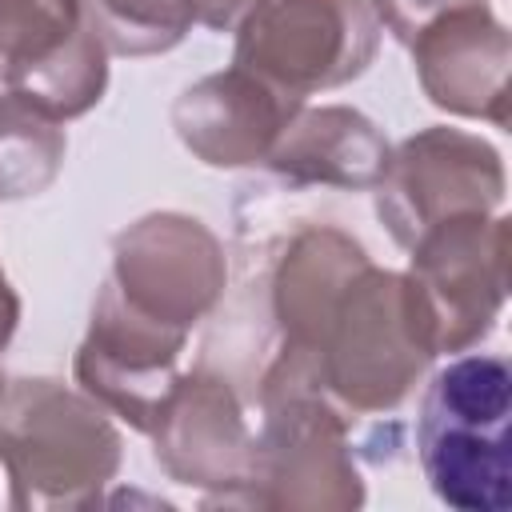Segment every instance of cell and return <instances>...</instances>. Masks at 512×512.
<instances>
[{"label":"cell","mask_w":512,"mask_h":512,"mask_svg":"<svg viewBox=\"0 0 512 512\" xmlns=\"http://www.w3.org/2000/svg\"><path fill=\"white\" fill-rule=\"evenodd\" d=\"M16 320H20V300L12 292V284L4 280V268H0V352L8 348L12 332H16Z\"/></svg>","instance_id":"e0dca14e"},{"label":"cell","mask_w":512,"mask_h":512,"mask_svg":"<svg viewBox=\"0 0 512 512\" xmlns=\"http://www.w3.org/2000/svg\"><path fill=\"white\" fill-rule=\"evenodd\" d=\"M264 428L240 504L268 508H356L364 500L348 444V412L312 388L260 396Z\"/></svg>","instance_id":"8992f818"},{"label":"cell","mask_w":512,"mask_h":512,"mask_svg":"<svg viewBox=\"0 0 512 512\" xmlns=\"http://www.w3.org/2000/svg\"><path fill=\"white\" fill-rule=\"evenodd\" d=\"M0 388H4V376H0Z\"/></svg>","instance_id":"ac0fdd59"},{"label":"cell","mask_w":512,"mask_h":512,"mask_svg":"<svg viewBox=\"0 0 512 512\" xmlns=\"http://www.w3.org/2000/svg\"><path fill=\"white\" fill-rule=\"evenodd\" d=\"M92 32L116 56L176 48L196 24V0H80Z\"/></svg>","instance_id":"9a60e30c"},{"label":"cell","mask_w":512,"mask_h":512,"mask_svg":"<svg viewBox=\"0 0 512 512\" xmlns=\"http://www.w3.org/2000/svg\"><path fill=\"white\" fill-rule=\"evenodd\" d=\"M376 48L368 0H260L236 28V68L292 100L356 80Z\"/></svg>","instance_id":"277c9868"},{"label":"cell","mask_w":512,"mask_h":512,"mask_svg":"<svg viewBox=\"0 0 512 512\" xmlns=\"http://www.w3.org/2000/svg\"><path fill=\"white\" fill-rule=\"evenodd\" d=\"M148 436L156 440L160 468L176 484L216 488V500L224 504L244 500L256 436L248 432L240 400L224 376H176L152 416Z\"/></svg>","instance_id":"30bf717a"},{"label":"cell","mask_w":512,"mask_h":512,"mask_svg":"<svg viewBox=\"0 0 512 512\" xmlns=\"http://www.w3.org/2000/svg\"><path fill=\"white\" fill-rule=\"evenodd\" d=\"M504 204L500 152L460 128H424L408 136L376 184V212L392 240L408 248L424 228L460 212H496Z\"/></svg>","instance_id":"9c48e42d"},{"label":"cell","mask_w":512,"mask_h":512,"mask_svg":"<svg viewBox=\"0 0 512 512\" xmlns=\"http://www.w3.org/2000/svg\"><path fill=\"white\" fill-rule=\"evenodd\" d=\"M0 460L16 508L92 504L120 468V432L88 392L48 376L4 380Z\"/></svg>","instance_id":"3957f363"},{"label":"cell","mask_w":512,"mask_h":512,"mask_svg":"<svg viewBox=\"0 0 512 512\" xmlns=\"http://www.w3.org/2000/svg\"><path fill=\"white\" fill-rule=\"evenodd\" d=\"M464 4H488V0H372V12L400 44H412V36L424 24H432L436 16L464 8Z\"/></svg>","instance_id":"2e32d148"},{"label":"cell","mask_w":512,"mask_h":512,"mask_svg":"<svg viewBox=\"0 0 512 512\" xmlns=\"http://www.w3.org/2000/svg\"><path fill=\"white\" fill-rule=\"evenodd\" d=\"M0 88L56 120L84 116L108 88V48L80 0H0Z\"/></svg>","instance_id":"ba28073f"},{"label":"cell","mask_w":512,"mask_h":512,"mask_svg":"<svg viewBox=\"0 0 512 512\" xmlns=\"http://www.w3.org/2000/svg\"><path fill=\"white\" fill-rule=\"evenodd\" d=\"M304 108L244 68L196 80L172 104V124L184 148L212 168L264 164L280 128Z\"/></svg>","instance_id":"7c38bea8"},{"label":"cell","mask_w":512,"mask_h":512,"mask_svg":"<svg viewBox=\"0 0 512 512\" xmlns=\"http://www.w3.org/2000/svg\"><path fill=\"white\" fill-rule=\"evenodd\" d=\"M224 280V248L196 216L152 212L116 236L104 288L132 316L188 336V328L216 308Z\"/></svg>","instance_id":"52a82bcc"},{"label":"cell","mask_w":512,"mask_h":512,"mask_svg":"<svg viewBox=\"0 0 512 512\" xmlns=\"http://www.w3.org/2000/svg\"><path fill=\"white\" fill-rule=\"evenodd\" d=\"M384 132L356 108H300L276 136L264 164L292 184H332V188H376L388 168Z\"/></svg>","instance_id":"4fadbf2b"},{"label":"cell","mask_w":512,"mask_h":512,"mask_svg":"<svg viewBox=\"0 0 512 512\" xmlns=\"http://www.w3.org/2000/svg\"><path fill=\"white\" fill-rule=\"evenodd\" d=\"M408 48L420 88L436 108L488 120L496 128L508 124L512 36L488 4H464L436 16L412 36Z\"/></svg>","instance_id":"8fae6325"},{"label":"cell","mask_w":512,"mask_h":512,"mask_svg":"<svg viewBox=\"0 0 512 512\" xmlns=\"http://www.w3.org/2000/svg\"><path fill=\"white\" fill-rule=\"evenodd\" d=\"M508 236V216L460 212L408 244V280L436 356L468 352L492 332L508 296Z\"/></svg>","instance_id":"5b68a950"},{"label":"cell","mask_w":512,"mask_h":512,"mask_svg":"<svg viewBox=\"0 0 512 512\" xmlns=\"http://www.w3.org/2000/svg\"><path fill=\"white\" fill-rule=\"evenodd\" d=\"M512 368L504 356L464 352L448 360L420 404L416 448L432 492L456 512H508Z\"/></svg>","instance_id":"7a4b0ae2"},{"label":"cell","mask_w":512,"mask_h":512,"mask_svg":"<svg viewBox=\"0 0 512 512\" xmlns=\"http://www.w3.org/2000/svg\"><path fill=\"white\" fill-rule=\"evenodd\" d=\"M68 136L40 104L0 92V200L40 196L64 164Z\"/></svg>","instance_id":"5bb4252c"},{"label":"cell","mask_w":512,"mask_h":512,"mask_svg":"<svg viewBox=\"0 0 512 512\" xmlns=\"http://www.w3.org/2000/svg\"><path fill=\"white\" fill-rule=\"evenodd\" d=\"M432 360L436 348L408 272H384L364 260L332 296L304 348L272 356L260 396L312 388L340 412H388Z\"/></svg>","instance_id":"6da1fadb"}]
</instances>
